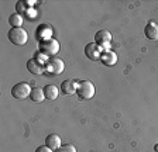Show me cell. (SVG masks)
Masks as SVG:
<instances>
[{"mask_svg":"<svg viewBox=\"0 0 158 152\" xmlns=\"http://www.w3.org/2000/svg\"><path fill=\"white\" fill-rule=\"evenodd\" d=\"M154 149H155V151H157V152H158V144H157V145H155V146H154Z\"/></svg>","mask_w":158,"mask_h":152,"instance_id":"19","label":"cell"},{"mask_svg":"<svg viewBox=\"0 0 158 152\" xmlns=\"http://www.w3.org/2000/svg\"><path fill=\"white\" fill-rule=\"evenodd\" d=\"M76 87H78V83L73 82V80H64L61 83V92L65 96H72L73 93L76 92Z\"/></svg>","mask_w":158,"mask_h":152,"instance_id":"9","label":"cell"},{"mask_svg":"<svg viewBox=\"0 0 158 152\" xmlns=\"http://www.w3.org/2000/svg\"><path fill=\"white\" fill-rule=\"evenodd\" d=\"M110 41H112V34L107 30H100L95 34V42L99 46H102V48L103 46H109Z\"/></svg>","mask_w":158,"mask_h":152,"instance_id":"8","label":"cell"},{"mask_svg":"<svg viewBox=\"0 0 158 152\" xmlns=\"http://www.w3.org/2000/svg\"><path fill=\"white\" fill-rule=\"evenodd\" d=\"M9 23L13 28H16V27H21V24H23V16L19 14V13H13L9 17Z\"/></svg>","mask_w":158,"mask_h":152,"instance_id":"15","label":"cell"},{"mask_svg":"<svg viewBox=\"0 0 158 152\" xmlns=\"http://www.w3.org/2000/svg\"><path fill=\"white\" fill-rule=\"evenodd\" d=\"M30 99L33 100L34 103L44 102V99H45V93H44V89H41V87H34V89L31 90Z\"/></svg>","mask_w":158,"mask_h":152,"instance_id":"14","label":"cell"},{"mask_svg":"<svg viewBox=\"0 0 158 152\" xmlns=\"http://www.w3.org/2000/svg\"><path fill=\"white\" fill-rule=\"evenodd\" d=\"M102 50H103L102 46H99L96 42H89L85 46V55L90 61H99L102 58V54H103Z\"/></svg>","mask_w":158,"mask_h":152,"instance_id":"5","label":"cell"},{"mask_svg":"<svg viewBox=\"0 0 158 152\" xmlns=\"http://www.w3.org/2000/svg\"><path fill=\"white\" fill-rule=\"evenodd\" d=\"M55 152H76V148L72 144H65V145H61Z\"/></svg>","mask_w":158,"mask_h":152,"instance_id":"16","label":"cell"},{"mask_svg":"<svg viewBox=\"0 0 158 152\" xmlns=\"http://www.w3.org/2000/svg\"><path fill=\"white\" fill-rule=\"evenodd\" d=\"M27 9H28V7H27L26 2H17L16 10H17V13H19V14H21V16H23V14L27 11Z\"/></svg>","mask_w":158,"mask_h":152,"instance_id":"17","label":"cell"},{"mask_svg":"<svg viewBox=\"0 0 158 152\" xmlns=\"http://www.w3.org/2000/svg\"><path fill=\"white\" fill-rule=\"evenodd\" d=\"M64 62L59 58H49V61L47 62L45 65V69L48 70L49 73H52V75H61V73L64 72Z\"/></svg>","mask_w":158,"mask_h":152,"instance_id":"6","label":"cell"},{"mask_svg":"<svg viewBox=\"0 0 158 152\" xmlns=\"http://www.w3.org/2000/svg\"><path fill=\"white\" fill-rule=\"evenodd\" d=\"M31 90L33 89L30 87L28 83H26V82L17 83V85L13 86V89H11V96L17 100H24V99H27V97H30Z\"/></svg>","mask_w":158,"mask_h":152,"instance_id":"4","label":"cell"},{"mask_svg":"<svg viewBox=\"0 0 158 152\" xmlns=\"http://www.w3.org/2000/svg\"><path fill=\"white\" fill-rule=\"evenodd\" d=\"M100 61H102L106 66H113V65H116V62H117V55H116L113 51H109V50L103 51Z\"/></svg>","mask_w":158,"mask_h":152,"instance_id":"11","label":"cell"},{"mask_svg":"<svg viewBox=\"0 0 158 152\" xmlns=\"http://www.w3.org/2000/svg\"><path fill=\"white\" fill-rule=\"evenodd\" d=\"M27 69L30 73H34V75H43L45 72V63H43L37 58H33L27 62Z\"/></svg>","mask_w":158,"mask_h":152,"instance_id":"7","label":"cell"},{"mask_svg":"<svg viewBox=\"0 0 158 152\" xmlns=\"http://www.w3.org/2000/svg\"><path fill=\"white\" fill-rule=\"evenodd\" d=\"M144 34L148 40L157 41L158 40V26L155 23H148L144 28Z\"/></svg>","mask_w":158,"mask_h":152,"instance_id":"10","label":"cell"},{"mask_svg":"<svg viewBox=\"0 0 158 152\" xmlns=\"http://www.w3.org/2000/svg\"><path fill=\"white\" fill-rule=\"evenodd\" d=\"M35 152H54L51 148H48L47 145H41V146H38V148L35 149Z\"/></svg>","mask_w":158,"mask_h":152,"instance_id":"18","label":"cell"},{"mask_svg":"<svg viewBox=\"0 0 158 152\" xmlns=\"http://www.w3.org/2000/svg\"><path fill=\"white\" fill-rule=\"evenodd\" d=\"M38 50H40V52L43 54V55H47V56L54 58V55L59 52V44H58V41L56 40L49 38V40H45V41H40Z\"/></svg>","mask_w":158,"mask_h":152,"instance_id":"1","label":"cell"},{"mask_svg":"<svg viewBox=\"0 0 158 152\" xmlns=\"http://www.w3.org/2000/svg\"><path fill=\"white\" fill-rule=\"evenodd\" d=\"M78 96L83 100H89L95 96V85L90 80H81L76 87Z\"/></svg>","mask_w":158,"mask_h":152,"instance_id":"2","label":"cell"},{"mask_svg":"<svg viewBox=\"0 0 158 152\" xmlns=\"http://www.w3.org/2000/svg\"><path fill=\"white\" fill-rule=\"evenodd\" d=\"M44 93H45V99L48 100H55L59 96V90L55 85H47L44 87Z\"/></svg>","mask_w":158,"mask_h":152,"instance_id":"13","label":"cell"},{"mask_svg":"<svg viewBox=\"0 0 158 152\" xmlns=\"http://www.w3.org/2000/svg\"><path fill=\"white\" fill-rule=\"evenodd\" d=\"M45 145L48 146V148H51L52 151H56V149L61 146V138H59V135H56V134H49V135H47Z\"/></svg>","mask_w":158,"mask_h":152,"instance_id":"12","label":"cell"},{"mask_svg":"<svg viewBox=\"0 0 158 152\" xmlns=\"http://www.w3.org/2000/svg\"><path fill=\"white\" fill-rule=\"evenodd\" d=\"M7 37H9V40L13 44H16V45H24V44L27 42V40H28V34H27V31L24 30V28H21V27L10 28Z\"/></svg>","mask_w":158,"mask_h":152,"instance_id":"3","label":"cell"}]
</instances>
